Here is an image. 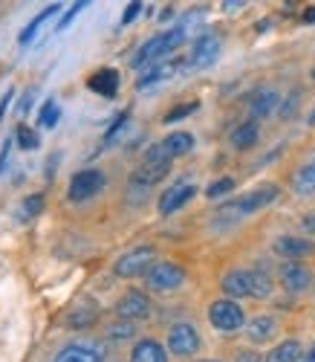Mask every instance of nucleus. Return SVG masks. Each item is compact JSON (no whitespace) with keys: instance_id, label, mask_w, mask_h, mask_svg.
Instances as JSON below:
<instances>
[{"instance_id":"obj_11","label":"nucleus","mask_w":315,"mask_h":362,"mask_svg":"<svg viewBox=\"0 0 315 362\" xmlns=\"http://www.w3.org/2000/svg\"><path fill=\"white\" fill-rule=\"evenodd\" d=\"M217 52H220L217 35H200V38L194 41L191 52H188V58H185L188 70H203V67L214 64V62H217Z\"/></svg>"},{"instance_id":"obj_5","label":"nucleus","mask_w":315,"mask_h":362,"mask_svg":"<svg viewBox=\"0 0 315 362\" xmlns=\"http://www.w3.org/2000/svg\"><path fill=\"white\" fill-rule=\"evenodd\" d=\"M153 258H156V250H153L150 244L133 247L131 252L119 255V261L113 264V273H116L119 279H136V276H142V273L148 276V269L156 264Z\"/></svg>"},{"instance_id":"obj_45","label":"nucleus","mask_w":315,"mask_h":362,"mask_svg":"<svg viewBox=\"0 0 315 362\" xmlns=\"http://www.w3.org/2000/svg\"><path fill=\"white\" fill-rule=\"evenodd\" d=\"M312 290H315V279H312Z\"/></svg>"},{"instance_id":"obj_17","label":"nucleus","mask_w":315,"mask_h":362,"mask_svg":"<svg viewBox=\"0 0 315 362\" xmlns=\"http://www.w3.org/2000/svg\"><path fill=\"white\" fill-rule=\"evenodd\" d=\"M87 87L93 90V93L105 96V99H113V96H116V90H119V73L110 70V67H105V70H99V73H93V76H90Z\"/></svg>"},{"instance_id":"obj_8","label":"nucleus","mask_w":315,"mask_h":362,"mask_svg":"<svg viewBox=\"0 0 315 362\" xmlns=\"http://www.w3.org/2000/svg\"><path fill=\"white\" fill-rule=\"evenodd\" d=\"M105 189V174L99 168H84L70 180V200L84 203Z\"/></svg>"},{"instance_id":"obj_19","label":"nucleus","mask_w":315,"mask_h":362,"mask_svg":"<svg viewBox=\"0 0 315 362\" xmlns=\"http://www.w3.org/2000/svg\"><path fill=\"white\" fill-rule=\"evenodd\" d=\"M275 330H278V322L272 316H255L246 327V337H249V342L261 345V342H269L275 337Z\"/></svg>"},{"instance_id":"obj_44","label":"nucleus","mask_w":315,"mask_h":362,"mask_svg":"<svg viewBox=\"0 0 315 362\" xmlns=\"http://www.w3.org/2000/svg\"><path fill=\"white\" fill-rule=\"evenodd\" d=\"M200 362H217V359H200Z\"/></svg>"},{"instance_id":"obj_37","label":"nucleus","mask_w":315,"mask_h":362,"mask_svg":"<svg viewBox=\"0 0 315 362\" xmlns=\"http://www.w3.org/2000/svg\"><path fill=\"white\" fill-rule=\"evenodd\" d=\"M234 362H263V359H261V354H258V351H240Z\"/></svg>"},{"instance_id":"obj_13","label":"nucleus","mask_w":315,"mask_h":362,"mask_svg":"<svg viewBox=\"0 0 315 362\" xmlns=\"http://www.w3.org/2000/svg\"><path fill=\"white\" fill-rule=\"evenodd\" d=\"M280 284H283V290H290V293H304V290H309L312 276H309V269L301 261H283L280 264Z\"/></svg>"},{"instance_id":"obj_12","label":"nucleus","mask_w":315,"mask_h":362,"mask_svg":"<svg viewBox=\"0 0 315 362\" xmlns=\"http://www.w3.org/2000/svg\"><path fill=\"white\" fill-rule=\"evenodd\" d=\"M272 250H275L283 261H301V258H307V255H312V252H315V244H312L309 238L283 235V238H278L275 244H272Z\"/></svg>"},{"instance_id":"obj_35","label":"nucleus","mask_w":315,"mask_h":362,"mask_svg":"<svg viewBox=\"0 0 315 362\" xmlns=\"http://www.w3.org/2000/svg\"><path fill=\"white\" fill-rule=\"evenodd\" d=\"M142 12V4H139V0H133V4H128V9H124V15H121V26H128L136 15Z\"/></svg>"},{"instance_id":"obj_26","label":"nucleus","mask_w":315,"mask_h":362,"mask_svg":"<svg viewBox=\"0 0 315 362\" xmlns=\"http://www.w3.org/2000/svg\"><path fill=\"white\" fill-rule=\"evenodd\" d=\"M272 293V279L266 269H251V298H266Z\"/></svg>"},{"instance_id":"obj_30","label":"nucleus","mask_w":315,"mask_h":362,"mask_svg":"<svg viewBox=\"0 0 315 362\" xmlns=\"http://www.w3.org/2000/svg\"><path fill=\"white\" fill-rule=\"evenodd\" d=\"M96 319H99V310L96 308H76L70 313V325L73 327H87V325H93Z\"/></svg>"},{"instance_id":"obj_10","label":"nucleus","mask_w":315,"mask_h":362,"mask_svg":"<svg viewBox=\"0 0 315 362\" xmlns=\"http://www.w3.org/2000/svg\"><path fill=\"white\" fill-rule=\"evenodd\" d=\"M194 192H197V186L191 183V180H177V183L171 189H165L162 197H160V215H174L177 209H182L188 200L194 197Z\"/></svg>"},{"instance_id":"obj_25","label":"nucleus","mask_w":315,"mask_h":362,"mask_svg":"<svg viewBox=\"0 0 315 362\" xmlns=\"http://www.w3.org/2000/svg\"><path fill=\"white\" fill-rule=\"evenodd\" d=\"M58 12H61V4H52V6H47V9L41 12V15H35V18H32V23H29V26L23 29V33L18 35V44H20V47H26L29 41H32V38H35V33H38V26H41L44 21H49L52 15H58Z\"/></svg>"},{"instance_id":"obj_16","label":"nucleus","mask_w":315,"mask_h":362,"mask_svg":"<svg viewBox=\"0 0 315 362\" xmlns=\"http://www.w3.org/2000/svg\"><path fill=\"white\" fill-rule=\"evenodd\" d=\"M55 362H105V354L96 345L87 342H73L55 354Z\"/></svg>"},{"instance_id":"obj_40","label":"nucleus","mask_w":315,"mask_h":362,"mask_svg":"<svg viewBox=\"0 0 315 362\" xmlns=\"http://www.w3.org/2000/svg\"><path fill=\"white\" fill-rule=\"evenodd\" d=\"M15 96V90H6V96H4V102H0V122H4V113H6V107H9V99Z\"/></svg>"},{"instance_id":"obj_7","label":"nucleus","mask_w":315,"mask_h":362,"mask_svg":"<svg viewBox=\"0 0 315 362\" xmlns=\"http://www.w3.org/2000/svg\"><path fill=\"white\" fill-rule=\"evenodd\" d=\"M168 351L174 356H194L200 351V334H197V327L188 325V322H177L168 330Z\"/></svg>"},{"instance_id":"obj_41","label":"nucleus","mask_w":315,"mask_h":362,"mask_svg":"<svg viewBox=\"0 0 315 362\" xmlns=\"http://www.w3.org/2000/svg\"><path fill=\"white\" fill-rule=\"evenodd\" d=\"M304 21H307V23L315 21V9H307V12H304Z\"/></svg>"},{"instance_id":"obj_15","label":"nucleus","mask_w":315,"mask_h":362,"mask_svg":"<svg viewBox=\"0 0 315 362\" xmlns=\"http://www.w3.org/2000/svg\"><path fill=\"white\" fill-rule=\"evenodd\" d=\"M220 287H223L226 298H232V301L251 296V269H229Z\"/></svg>"},{"instance_id":"obj_27","label":"nucleus","mask_w":315,"mask_h":362,"mask_svg":"<svg viewBox=\"0 0 315 362\" xmlns=\"http://www.w3.org/2000/svg\"><path fill=\"white\" fill-rule=\"evenodd\" d=\"M58 119H61V107H58V102H55V99H47L44 107H41V116H38L41 128H55V125H58Z\"/></svg>"},{"instance_id":"obj_6","label":"nucleus","mask_w":315,"mask_h":362,"mask_svg":"<svg viewBox=\"0 0 315 362\" xmlns=\"http://www.w3.org/2000/svg\"><path fill=\"white\" fill-rule=\"evenodd\" d=\"M168 171H171V160H142V165L131 174V189L142 192V197H145V192L150 186L162 183V180L168 177Z\"/></svg>"},{"instance_id":"obj_4","label":"nucleus","mask_w":315,"mask_h":362,"mask_svg":"<svg viewBox=\"0 0 315 362\" xmlns=\"http://www.w3.org/2000/svg\"><path fill=\"white\" fill-rule=\"evenodd\" d=\"M208 322H211V327L220 330V334H234V330L243 327L246 313H243V308L237 305V301L217 298V301H211V305H208Z\"/></svg>"},{"instance_id":"obj_33","label":"nucleus","mask_w":315,"mask_h":362,"mask_svg":"<svg viewBox=\"0 0 315 362\" xmlns=\"http://www.w3.org/2000/svg\"><path fill=\"white\" fill-rule=\"evenodd\" d=\"M200 105L197 102H188V105H179V107H174V110H168L165 113V122H179V119H185L188 113H194Z\"/></svg>"},{"instance_id":"obj_2","label":"nucleus","mask_w":315,"mask_h":362,"mask_svg":"<svg viewBox=\"0 0 315 362\" xmlns=\"http://www.w3.org/2000/svg\"><path fill=\"white\" fill-rule=\"evenodd\" d=\"M278 194H280V189H278L275 183H263V186H258V189L246 192L243 197H237V200H232V203H226V206H220L217 215H220V218H246V215H255L258 209L269 206Z\"/></svg>"},{"instance_id":"obj_34","label":"nucleus","mask_w":315,"mask_h":362,"mask_svg":"<svg viewBox=\"0 0 315 362\" xmlns=\"http://www.w3.org/2000/svg\"><path fill=\"white\" fill-rule=\"evenodd\" d=\"M84 6H87V4H84V0H78V4H73V6H70V9L64 12V18H61V21H58V33H64V29H67V26L73 23V18H76V15H78V12L84 9Z\"/></svg>"},{"instance_id":"obj_31","label":"nucleus","mask_w":315,"mask_h":362,"mask_svg":"<svg viewBox=\"0 0 315 362\" xmlns=\"http://www.w3.org/2000/svg\"><path fill=\"white\" fill-rule=\"evenodd\" d=\"M38 145H41V139H38V134H35L32 128H26V125L18 128V148H23V151H35Z\"/></svg>"},{"instance_id":"obj_22","label":"nucleus","mask_w":315,"mask_h":362,"mask_svg":"<svg viewBox=\"0 0 315 362\" xmlns=\"http://www.w3.org/2000/svg\"><path fill=\"white\" fill-rule=\"evenodd\" d=\"M301 359H304V345L298 339H287L266 354V362H301Z\"/></svg>"},{"instance_id":"obj_24","label":"nucleus","mask_w":315,"mask_h":362,"mask_svg":"<svg viewBox=\"0 0 315 362\" xmlns=\"http://www.w3.org/2000/svg\"><path fill=\"white\" fill-rule=\"evenodd\" d=\"M278 102H280V96L275 93V90H261V93H255V99H251V119H263V116H269L275 107H278Z\"/></svg>"},{"instance_id":"obj_39","label":"nucleus","mask_w":315,"mask_h":362,"mask_svg":"<svg viewBox=\"0 0 315 362\" xmlns=\"http://www.w3.org/2000/svg\"><path fill=\"white\" fill-rule=\"evenodd\" d=\"M29 107H32V90H29V93H26V96H23V102H20V105H18V113H20V116H23V113H26V110H29Z\"/></svg>"},{"instance_id":"obj_28","label":"nucleus","mask_w":315,"mask_h":362,"mask_svg":"<svg viewBox=\"0 0 315 362\" xmlns=\"http://www.w3.org/2000/svg\"><path fill=\"white\" fill-rule=\"evenodd\" d=\"M44 212V197L41 194H29L23 203H20V218L23 221H32V218H38Z\"/></svg>"},{"instance_id":"obj_32","label":"nucleus","mask_w":315,"mask_h":362,"mask_svg":"<svg viewBox=\"0 0 315 362\" xmlns=\"http://www.w3.org/2000/svg\"><path fill=\"white\" fill-rule=\"evenodd\" d=\"M133 325L131 322H116V325H110V339H116V342H124V339H133Z\"/></svg>"},{"instance_id":"obj_42","label":"nucleus","mask_w":315,"mask_h":362,"mask_svg":"<svg viewBox=\"0 0 315 362\" xmlns=\"http://www.w3.org/2000/svg\"><path fill=\"white\" fill-rule=\"evenodd\" d=\"M301 362H315V348H312V351H309V354H307Z\"/></svg>"},{"instance_id":"obj_9","label":"nucleus","mask_w":315,"mask_h":362,"mask_svg":"<svg viewBox=\"0 0 315 362\" xmlns=\"http://www.w3.org/2000/svg\"><path fill=\"white\" fill-rule=\"evenodd\" d=\"M116 316L121 322H136V319H148L150 316V298L139 290H128L119 301H116Z\"/></svg>"},{"instance_id":"obj_14","label":"nucleus","mask_w":315,"mask_h":362,"mask_svg":"<svg viewBox=\"0 0 315 362\" xmlns=\"http://www.w3.org/2000/svg\"><path fill=\"white\" fill-rule=\"evenodd\" d=\"M182 70H188V62H185V58H168V62L156 64V67H150L145 76H139V78H136V87L142 90V87H150V84L162 81V78H174V76L182 73Z\"/></svg>"},{"instance_id":"obj_36","label":"nucleus","mask_w":315,"mask_h":362,"mask_svg":"<svg viewBox=\"0 0 315 362\" xmlns=\"http://www.w3.org/2000/svg\"><path fill=\"white\" fill-rule=\"evenodd\" d=\"M9 151H12V139H6L4 142V151H0V174H4L6 165H9Z\"/></svg>"},{"instance_id":"obj_1","label":"nucleus","mask_w":315,"mask_h":362,"mask_svg":"<svg viewBox=\"0 0 315 362\" xmlns=\"http://www.w3.org/2000/svg\"><path fill=\"white\" fill-rule=\"evenodd\" d=\"M182 41H185V26H174V29H165V33H160V35H153L133 55V67H145V64L160 62V58L177 52L182 47Z\"/></svg>"},{"instance_id":"obj_20","label":"nucleus","mask_w":315,"mask_h":362,"mask_svg":"<svg viewBox=\"0 0 315 362\" xmlns=\"http://www.w3.org/2000/svg\"><path fill=\"white\" fill-rule=\"evenodd\" d=\"M162 148H165V154L168 160H177V157H185L188 151L194 148V136L188 134V131H174L162 139Z\"/></svg>"},{"instance_id":"obj_21","label":"nucleus","mask_w":315,"mask_h":362,"mask_svg":"<svg viewBox=\"0 0 315 362\" xmlns=\"http://www.w3.org/2000/svg\"><path fill=\"white\" fill-rule=\"evenodd\" d=\"M258 136H261L258 122H255V119H249V122H240V125L232 131V145H234L237 151H249V148L258 145Z\"/></svg>"},{"instance_id":"obj_38","label":"nucleus","mask_w":315,"mask_h":362,"mask_svg":"<svg viewBox=\"0 0 315 362\" xmlns=\"http://www.w3.org/2000/svg\"><path fill=\"white\" fill-rule=\"evenodd\" d=\"M295 105H298V93H292V96H290V102H283V107H280V116H283V119H287V116H292Z\"/></svg>"},{"instance_id":"obj_3","label":"nucleus","mask_w":315,"mask_h":362,"mask_svg":"<svg viewBox=\"0 0 315 362\" xmlns=\"http://www.w3.org/2000/svg\"><path fill=\"white\" fill-rule=\"evenodd\" d=\"M145 281H148V290L153 293H177L185 284V269L174 261H156L148 269Z\"/></svg>"},{"instance_id":"obj_43","label":"nucleus","mask_w":315,"mask_h":362,"mask_svg":"<svg viewBox=\"0 0 315 362\" xmlns=\"http://www.w3.org/2000/svg\"><path fill=\"white\" fill-rule=\"evenodd\" d=\"M307 122H309V125H315V107L309 110V119H307Z\"/></svg>"},{"instance_id":"obj_18","label":"nucleus","mask_w":315,"mask_h":362,"mask_svg":"<svg viewBox=\"0 0 315 362\" xmlns=\"http://www.w3.org/2000/svg\"><path fill=\"white\" fill-rule=\"evenodd\" d=\"M131 362H168V354L156 339H139L131 351Z\"/></svg>"},{"instance_id":"obj_23","label":"nucleus","mask_w":315,"mask_h":362,"mask_svg":"<svg viewBox=\"0 0 315 362\" xmlns=\"http://www.w3.org/2000/svg\"><path fill=\"white\" fill-rule=\"evenodd\" d=\"M292 189H295V194H301V197L315 194V157H312L307 165H301V168L295 171V177H292Z\"/></svg>"},{"instance_id":"obj_29","label":"nucleus","mask_w":315,"mask_h":362,"mask_svg":"<svg viewBox=\"0 0 315 362\" xmlns=\"http://www.w3.org/2000/svg\"><path fill=\"white\" fill-rule=\"evenodd\" d=\"M229 192H234V180L232 177H220V180H214V183L206 189V197L217 200V197H226Z\"/></svg>"}]
</instances>
